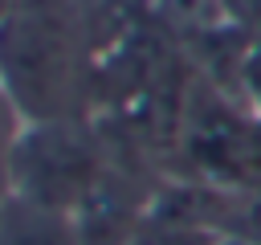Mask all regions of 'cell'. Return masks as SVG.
I'll list each match as a JSON object with an SVG mask.
<instances>
[{"label":"cell","mask_w":261,"mask_h":245,"mask_svg":"<svg viewBox=\"0 0 261 245\" xmlns=\"http://www.w3.org/2000/svg\"><path fill=\"white\" fill-rule=\"evenodd\" d=\"M73 86V33L57 0H12L0 16V90L33 122H61Z\"/></svg>","instance_id":"6da1fadb"},{"label":"cell","mask_w":261,"mask_h":245,"mask_svg":"<svg viewBox=\"0 0 261 245\" xmlns=\"http://www.w3.org/2000/svg\"><path fill=\"white\" fill-rule=\"evenodd\" d=\"M94 184V159L82 139L61 122H33L24 139L12 143V192L69 212Z\"/></svg>","instance_id":"7a4b0ae2"},{"label":"cell","mask_w":261,"mask_h":245,"mask_svg":"<svg viewBox=\"0 0 261 245\" xmlns=\"http://www.w3.org/2000/svg\"><path fill=\"white\" fill-rule=\"evenodd\" d=\"M0 245H77V237L69 212L33 204L12 192L0 208Z\"/></svg>","instance_id":"3957f363"},{"label":"cell","mask_w":261,"mask_h":245,"mask_svg":"<svg viewBox=\"0 0 261 245\" xmlns=\"http://www.w3.org/2000/svg\"><path fill=\"white\" fill-rule=\"evenodd\" d=\"M12 102H8V94L0 90V208H4V200L12 196L8 192V184H12V143L4 139V110H8Z\"/></svg>","instance_id":"277c9868"},{"label":"cell","mask_w":261,"mask_h":245,"mask_svg":"<svg viewBox=\"0 0 261 245\" xmlns=\"http://www.w3.org/2000/svg\"><path fill=\"white\" fill-rule=\"evenodd\" d=\"M216 245H261V241H241V237H224V241H216Z\"/></svg>","instance_id":"5b68a950"},{"label":"cell","mask_w":261,"mask_h":245,"mask_svg":"<svg viewBox=\"0 0 261 245\" xmlns=\"http://www.w3.org/2000/svg\"><path fill=\"white\" fill-rule=\"evenodd\" d=\"M8 4H12V0H0V16H4V12H8Z\"/></svg>","instance_id":"8992f818"}]
</instances>
